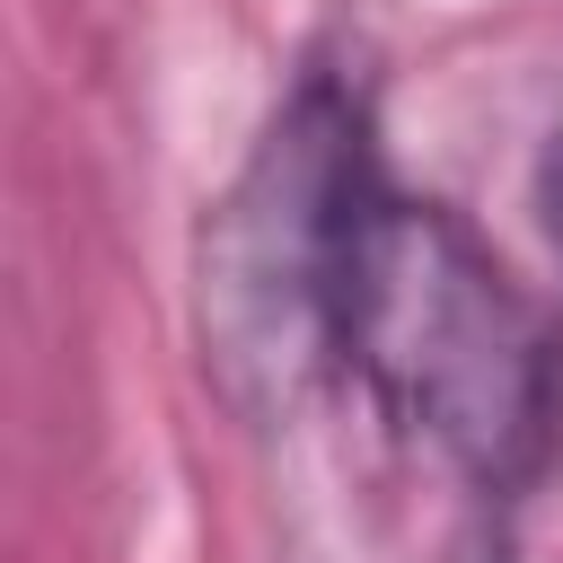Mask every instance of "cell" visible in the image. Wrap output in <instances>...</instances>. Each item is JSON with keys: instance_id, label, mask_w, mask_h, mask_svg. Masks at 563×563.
<instances>
[{"instance_id": "6da1fadb", "label": "cell", "mask_w": 563, "mask_h": 563, "mask_svg": "<svg viewBox=\"0 0 563 563\" xmlns=\"http://www.w3.org/2000/svg\"><path fill=\"white\" fill-rule=\"evenodd\" d=\"M334 352L413 440L484 484H528L554 457L563 369L537 299L475 246L466 220L405 202L378 176L343 246Z\"/></svg>"}, {"instance_id": "7a4b0ae2", "label": "cell", "mask_w": 563, "mask_h": 563, "mask_svg": "<svg viewBox=\"0 0 563 563\" xmlns=\"http://www.w3.org/2000/svg\"><path fill=\"white\" fill-rule=\"evenodd\" d=\"M369 194L361 132L334 97H299L246 185L202 229V343L246 405L290 396L334 352L343 246Z\"/></svg>"}, {"instance_id": "3957f363", "label": "cell", "mask_w": 563, "mask_h": 563, "mask_svg": "<svg viewBox=\"0 0 563 563\" xmlns=\"http://www.w3.org/2000/svg\"><path fill=\"white\" fill-rule=\"evenodd\" d=\"M545 229H554V246H563V114H554V141H545Z\"/></svg>"}]
</instances>
